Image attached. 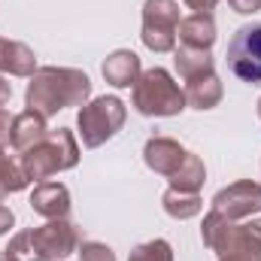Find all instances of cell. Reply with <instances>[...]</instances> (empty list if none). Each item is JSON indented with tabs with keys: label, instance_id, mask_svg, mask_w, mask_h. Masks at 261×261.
<instances>
[{
	"label": "cell",
	"instance_id": "17",
	"mask_svg": "<svg viewBox=\"0 0 261 261\" xmlns=\"http://www.w3.org/2000/svg\"><path fill=\"white\" fill-rule=\"evenodd\" d=\"M222 100V85L216 79V73H203L197 79H189L186 88V103H192L197 110H213Z\"/></svg>",
	"mask_w": 261,
	"mask_h": 261
},
{
	"label": "cell",
	"instance_id": "28",
	"mask_svg": "<svg viewBox=\"0 0 261 261\" xmlns=\"http://www.w3.org/2000/svg\"><path fill=\"white\" fill-rule=\"evenodd\" d=\"M12 225H15V216H12V210L0 203V234H6Z\"/></svg>",
	"mask_w": 261,
	"mask_h": 261
},
{
	"label": "cell",
	"instance_id": "32",
	"mask_svg": "<svg viewBox=\"0 0 261 261\" xmlns=\"http://www.w3.org/2000/svg\"><path fill=\"white\" fill-rule=\"evenodd\" d=\"M222 261H243V258H231V255H228V258H222Z\"/></svg>",
	"mask_w": 261,
	"mask_h": 261
},
{
	"label": "cell",
	"instance_id": "20",
	"mask_svg": "<svg viewBox=\"0 0 261 261\" xmlns=\"http://www.w3.org/2000/svg\"><path fill=\"white\" fill-rule=\"evenodd\" d=\"M164 210L173 219H192L200 213V197L197 192H179V189H167L164 192Z\"/></svg>",
	"mask_w": 261,
	"mask_h": 261
},
{
	"label": "cell",
	"instance_id": "9",
	"mask_svg": "<svg viewBox=\"0 0 261 261\" xmlns=\"http://www.w3.org/2000/svg\"><path fill=\"white\" fill-rule=\"evenodd\" d=\"M143 155H146V164H149L155 173L173 176V173L182 167V161H186L189 152H186L176 140H170V137H152V140L146 143Z\"/></svg>",
	"mask_w": 261,
	"mask_h": 261
},
{
	"label": "cell",
	"instance_id": "19",
	"mask_svg": "<svg viewBox=\"0 0 261 261\" xmlns=\"http://www.w3.org/2000/svg\"><path fill=\"white\" fill-rule=\"evenodd\" d=\"M203 176H206V170H203V161L197 158V155H186V161H182V167L170 176V189H179V192H197L200 186H203Z\"/></svg>",
	"mask_w": 261,
	"mask_h": 261
},
{
	"label": "cell",
	"instance_id": "13",
	"mask_svg": "<svg viewBox=\"0 0 261 261\" xmlns=\"http://www.w3.org/2000/svg\"><path fill=\"white\" fill-rule=\"evenodd\" d=\"M243 258V261H261V225L249 222V225H234V234H231V243H228V252L225 258Z\"/></svg>",
	"mask_w": 261,
	"mask_h": 261
},
{
	"label": "cell",
	"instance_id": "26",
	"mask_svg": "<svg viewBox=\"0 0 261 261\" xmlns=\"http://www.w3.org/2000/svg\"><path fill=\"white\" fill-rule=\"evenodd\" d=\"M237 12H243V15H249V12H258L261 9V0H228Z\"/></svg>",
	"mask_w": 261,
	"mask_h": 261
},
{
	"label": "cell",
	"instance_id": "2",
	"mask_svg": "<svg viewBox=\"0 0 261 261\" xmlns=\"http://www.w3.org/2000/svg\"><path fill=\"white\" fill-rule=\"evenodd\" d=\"M79 161V149L76 140L67 128H58L46 134V140H40L37 146H31L21 158V170L28 179H49L58 170H70Z\"/></svg>",
	"mask_w": 261,
	"mask_h": 261
},
{
	"label": "cell",
	"instance_id": "5",
	"mask_svg": "<svg viewBox=\"0 0 261 261\" xmlns=\"http://www.w3.org/2000/svg\"><path fill=\"white\" fill-rule=\"evenodd\" d=\"M179 21L182 18H179L176 0H146V6H143V43L152 52L176 49Z\"/></svg>",
	"mask_w": 261,
	"mask_h": 261
},
{
	"label": "cell",
	"instance_id": "23",
	"mask_svg": "<svg viewBox=\"0 0 261 261\" xmlns=\"http://www.w3.org/2000/svg\"><path fill=\"white\" fill-rule=\"evenodd\" d=\"M6 255H9L12 261H40L37 252H34V243H31V234H28V231L18 234V237L6 246Z\"/></svg>",
	"mask_w": 261,
	"mask_h": 261
},
{
	"label": "cell",
	"instance_id": "21",
	"mask_svg": "<svg viewBox=\"0 0 261 261\" xmlns=\"http://www.w3.org/2000/svg\"><path fill=\"white\" fill-rule=\"evenodd\" d=\"M28 182L31 179L24 176V170L18 164H12V161H3L0 164V200H3V195H9V192H21Z\"/></svg>",
	"mask_w": 261,
	"mask_h": 261
},
{
	"label": "cell",
	"instance_id": "14",
	"mask_svg": "<svg viewBox=\"0 0 261 261\" xmlns=\"http://www.w3.org/2000/svg\"><path fill=\"white\" fill-rule=\"evenodd\" d=\"M46 119L40 116V113H31V110H24L21 116H15V125H12V146L15 149H21V152H28L31 146H37L40 140H46Z\"/></svg>",
	"mask_w": 261,
	"mask_h": 261
},
{
	"label": "cell",
	"instance_id": "11",
	"mask_svg": "<svg viewBox=\"0 0 261 261\" xmlns=\"http://www.w3.org/2000/svg\"><path fill=\"white\" fill-rule=\"evenodd\" d=\"M103 79L110 82V85H116V88H130V85H137V79H140V58L128 52V49H119V52H113L107 61H103Z\"/></svg>",
	"mask_w": 261,
	"mask_h": 261
},
{
	"label": "cell",
	"instance_id": "25",
	"mask_svg": "<svg viewBox=\"0 0 261 261\" xmlns=\"http://www.w3.org/2000/svg\"><path fill=\"white\" fill-rule=\"evenodd\" d=\"M12 125H15V116H9L6 110H0V146L12 140Z\"/></svg>",
	"mask_w": 261,
	"mask_h": 261
},
{
	"label": "cell",
	"instance_id": "8",
	"mask_svg": "<svg viewBox=\"0 0 261 261\" xmlns=\"http://www.w3.org/2000/svg\"><path fill=\"white\" fill-rule=\"evenodd\" d=\"M213 210L228 216L231 222L234 219H246V216H252V213L261 210V186L258 182H249V179L234 182V186L222 189L219 195L213 197Z\"/></svg>",
	"mask_w": 261,
	"mask_h": 261
},
{
	"label": "cell",
	"instance_id": "22",
	"mask_svg": "<svg viewBox=\"0 0 261 261\" xmlns=\"http://www.w3.org/2000/svg\"><path fill=\"white\" fill-rule=\"evenodd\" d=\"M128 261H173V252H170L167 240H149V243L137 246Z\"/></svg>",
	"mask_w": 261,
	"mask_h": 261
},
{
	"label": "cell",
	"instance_id": "4",
	"mask_svg": "<svg viewBox=\"0 0 261 261\" xmlns=\"http://www.w3.org/2000/svg\"><path fill=\"white\" fill-rule=\"evenodd\" d=\"M122 125H125V103L119 97H113V94L91 100L79 113V137H82V143L88 149H94L103 140H110Z\"/></svg>",
	"mask_w": 261,
	"mask_h": 261
},
{
	"label": "cell",
	"instance_id": "3",
	"mask_svg": "<svg viewBox=\"0 0 261 261\" xmlns=\"http://www.w3.org/2000/svg\"><path fill=\"white\" fill-rule=\"evenodd\" d=\"M134 107L143 116H176L186 110V91L167 70L152 67L134 85Z\"/></svg>",
	"mask_w": 261,
	"mask_h": 261
},
{
	"label": "cell",
	"instance_id": "33",
	"mask_svg": "<svg viewBox=\"0 0 261 261\" xmlns=\"http://www.w3.org/2000/svg\"><path fill=\"white\" fill-rule=\"evenodd\" d=\"M258 116H261V100H258Z\"/></svg>",
	"mask_w": 261,
	"mask_h": 261
},
{
	"label": "cell",
	"instance_id": "12",
	"mask_svg": "<svg viewBox=\"0 0 261 261\" xmlns=\"http://www.w3.org/2000/svg\"><path fill=\"white\" fill-rule=\"evenodd\" d=\"M176 34H179L182 46H189V49L210 52V46L216 43V24H213V18L210 15H197V12L179 21V31Z\"/></svg>",
	"mask_w": 261,
	"mask_h": 261
},
{
	"label": "cell",
	"instance_id": "16",
	"mask_svg": "<svg viewBox=\"0 0 261 261\" xmlns=\"http://www.w3.org/2000/svg\"><path fill=\"white\" fill-rule=\"evenodd\" d=\"M231 234H234V222H231L228 216H222V213H216V210H213V213L203 219L200 237H203V243H206L213 252H219L222 258H225V252H228Z\"/></svg>",
	"mask_w": 261,
	"mask_h": 261
},
{
	"label": "cell",
	"instance_id": "24",
	"mask_svg": "<svg viewBox=\"0 0 261 261\" xmlns=\"http://www.w3.org/2000/svg\"><path fill=\"white\" fill-rule=\"evenodd\" d=\"M79 258L82 261H116V255L103 243H82L79 246Z\"/></svg>",
	"mask_w": 261,
	"mask_h": 261
},
{
	"label": "cell",
	"instance_id": "15",
	"mask_svg": "<svg viewBox=\"0 0 261 261\" xmlns=\"http://www.w3.org/2000/svg\"><path fill=\"white\" fill-rule=\"evenodd\" d=\"M0 70H9L12 76H34V70H37L34 52L24 43L0 37Z\"/></svg>",
	"mask_w": 261,
	"mask_h": 261
},
{
	"label": "cell",
	"instance_id": "30",
	"mask_svg": "<svg viewBox=\"0 0 261 261\" xmlns=\"http://www.w3.org/2000/svg\"><path fill=\"white\" fill-rule=\"evenodd\" d=\"M0 261H12V258H9V255H6V252H0Z\"/></svg>",
	"mask_w": 261,
	"mask_h": 261
},
{
	"label": "cell",
	"instance_id": "29",
	"mask_svg": "<svg viewBox=\"0 0 261 261\" xmlns=\"http://www.w3.org/2000/svg\"><path fill=\"white\" fill-rule=\"evenodd\" d=\"M9 97H12V85H9V82H6V79L0 76V110H3L6 103H9Z\"/></svg>",
	"mask_w": 261,
	"mask_h": 261
},
{
	"label": "cell",
	"instance_id": "1",
	"mask_svg": "<svg viewBox=\"0 0 261 261\" xmlns=\"http://www.w3.org/2000/svg\"><path fill=\"white\" fill-rule=\"evenodd\" d=\"M91 85L88 76L79 70H67V67H43L37 70V76L28 85V110L40 113L43 119L55 116L64 107H82L88 97Z\"/></svg>",
	"mask_w": 261,
	"mask_h": 261
},
{
	"label": "cell",
	"instance_id": "27",
	"mask_svg": "<svg viewBox=\"0 0 261 261\" xmlns=\"http://www.w3.org/2000/svg\"><path fill=\"white\" fill-rule=\"evenodd\" d=\"M192 9H195L197 15H210V9H216V3L219 0H186Z\"/></svg>",
	"mask_w": 261,
	"mask_h": 261
},
{
	"label": "cell",
	"instance_id": "7",
	"mask_svg": "<svg viewBox=\"0 0 261 261\" xmlns=\"http://www.w3.org/2000/svg\"><path fill=\"white\" fill-rule=\"evenodd\" d=\"M31 234V243H34V252L40 261H55V258H64L70 255L76 246H79V231L64 222V219H49V225L43 228H34L28 231Z\"/></svg>",
	"mask_w": 261,
	"mask_h": 261
},
{
	"label": "cell",
	"instance_id": "31",
	"mask_svg": "<svg viewBox=\"0 0 261 261\" xmlns=\"http://www.w3.org/2000/svg\"><path fill=\"white\" fill-rule=\"evenodd\" d=\"M3 161H6V155H3V146H0V164H3Z\"/></svg>",
	"mask_w": 261,
	"mask_h": 261
},
{
	"label": "cell",
	"instance_id": "18",
	"mask_svg": "<svg viewBox=\"0 0 261 261\" xmlns=\"http://www.w3.org/2000/svg\"><path fill=\"white\" fill-rule=\"evenodd\" d=\"M176 70H179V76L189 82V79H197V76H203V73H213V58H210V52H203V49L179 46V49H176Z\"/></svg>",
	"mask_w": 261,
	"mask_h": 261
},
{
	"label": "cell",
	"instance_id": "6",
	"mask_svg": "<svg viewBox=\"0 0 261 261\" xmlns=\"http://www.w3.org/2000/svg\"><path fill=\"white\" fill-rule=\"evenodd\" d=\"M228 70L243 79L261 85V24H243L228 43Z\"/></svg>",
	"mask_w": 261,
	"mask_h": 261
},
{
	"label": "cell",
	"instance_id": "10",
	"mask_svg": "<svg viewBox=\"0 0 261 261\" xmlns=\"http://www.w3.org/2000/svg\"><path fill=\"white\" fill-rule=\"evenodd\" d=\"M31 206L46 219H64L70 213V192L61 182H40L31 195Z\"/></svg>",
	"mask_w": 261,
	"mask_h": 261
}]
</instances>
